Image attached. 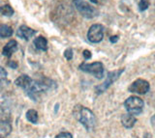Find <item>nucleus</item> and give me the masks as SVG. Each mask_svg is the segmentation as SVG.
I'll return each mask as SVG.
<instances>
[{
    "instance_id": "nucleus-1",
    "label": "nucleus",
    "mask_w": 155,
    "mask_h": 138,
    "mask_svg": "<svg viewBox=\"0 0 155 138\" xmlns=\"http://www.w3.org/2000/svg\"><path fill=\"white\" fill-rule=\"evenodd\" d=\"M74 116L82 126L85 127L87 131H92L96 125V118L94 113L89 108L82 105H77L74 108Z\"/></svg>"
},
{
    "instance_id": "nucleus-2",
    "label": "nucleus",
    "mask_w": 155,
    "mask_h": 138,
    "mask_svg": "<svg viewBox=\"0 0 155 138\" xmlns=\"http://www.w3.org/2000/svg\"><path fill=\"white\" fill-rule=\"evenodd\" d=\"M56 87L57 84L52 79L42 77L41 79L34 80L31 88L26 92V94L33 101H37V98L41 93H46L48 91H51V90H54Z\"/></svg>"
},
{
    "instance_id": "nucleus-3",
    "label": "nucleus",
    "mask_w": 155,
    "mask_h": 138,
    "mask_svg": "<svg viewBox=\"0 0 155 138\" xmlns=\"http://www.w3.org/2000/svg\"><path fill=\"white\" fill-rule=\"evenodd\" d=\"M124 107L129 114H132L134 116L140 115L143 110L144 102L137 96H131L124 102Z\"/></svg>"
},
{
    "instance_id": "nucleus-4",
    "label": "nucleus",
    "mask_w": 155,
    "mask_h": 138,
    "mask_svg": "<svg viewBox=\"0 0 155 138\" xmlns=\"http://www.w3.org/2000/svg\"><path fill=\"white\" fill-rule=\"evenodd\" d=\"M81 71L94 75L96 78L102 79L104 77V65L101 62H93V63H81L79 67Z\"/></svg>"
},
{
    "instance_id": "nucleus-5",
    "label": "nucleus",
    "mask_w": 155,
    "mask_h": 138,
    "mask_svg": "<svg viewBox=\"0 0 155 138\" xmlns=\"http://www.w3.org/2000/svg\"><path fill=\"white\" fill-rule=\"evenodd\" d=\"M77 10L79 11L81 15L85 18H93L98 16V11L91 6L89 3H87L84 0H74L73 1Z\"/></svg>"
},
{
    "instance_id": "nucleus-6",
    "label": "nucleus",
    "mask_w": 155,
    "mask_h": 138,
    "mask_svg": "<svg viewBox=\"0 0 155 138\" xmlns=\"http://www.w3.org/2000/svg\"><path fill=\"white\" fill-rule=\"evenodd\" d=\"M123 72H124V69H119V70L114 71V72H110L108 74V75H107L105 81L102 84H100V85H98V86L95 87V93L97 95H100L102 93H104L111 84L119 78V77L122 74Z\"/></svg>"
},
{
    "instance_id": "nucleus-7",
    "label": "nucleus",
    "mask_w": 155,
    "mask_h": 138,
    "mask_svg": "<svg viewBox=\"0 0 155 138\" xmlns=\"http://www.w3.org/2000/svg\"><path fill=\"white\" fill-rule=\"evenodd\" d=\"M105 28L102 24H93L91 25L88 32H87V39L90 42L98 44L104 38Z\"/></svg>"
},
{
    "instance_id": "nucleus-8",
    "label": "nucleus",
    "mask_w": 155,
    "mask_h": 138,
    "mask_svg": "<svg viewBox=\"0 0 155 138\" xmlns=\"http://www.w3.org/2000/svg\"><path fill=\"white\" fill-rule=\"evenodd\" d=\"M149 83L148 81L144 79H137L130 85L128 88V91L130 93H134V94H138V95H144L149 91Z\"/></svg>"
},
{
    "instance_id": "nucleus-9",
    "label": "nucleus",
    "mask_w": 155,
    "mask_h": 138,
    "mask_svg": "<svg viewBox=\"0 0 155 138\" xmlns=\"http://www.w3.org/2000/svg\"><path fill=\"white\" fill-rule=\"evenodd\" d=\"M33 82H34V80L30 77H28L27 74H22L15 80V84H16L17 86L22 88L25 92H27L28 90L31 88Z\"/></svg>"
},
{
    "instance_id": "nucleus-10",
    "label": "nucleus",
    "mask_w": 155,
    "mask_h": 138,
    "mask_svg": "<svg viewBox=\"0 0 155 138\" xmlns=\"http://www.w3.org/2000/svg\"><path fill=\"white\" fill-rule=\"evenodd\" d=\"M35 34H36L35 30H33L32 28L28 27L27 25H24V24L19 26L17 31V37L21 38L22 40H25V41H28Z\"/></svg>"
},
{
    "instance_id": "nucleus-11",
    "label": "nucleus",
    "mask_w": 155,
    "mask_h": 138,
    "mask_svg": "<svg viewBox=\"0 0 155 138\" xmlns=\"http://www.w3.org/2000/svg\"><path fill=\"white\" fill-rule=\"evenodd\" d=\"M18 50V42L16 40H11L10 42H8L6 45L3 47V50H2V54L5 57H10L12 56V54L14 52H16Z\"/></svg>"
},
{
    "instance_id": "nucleus-12",
    "label": "nucleus",
    "mask_w": 155,
    "mask_h": 138,
    "mask_svg": "<svg viewBox=\"0 0 155 138\" xmlns=\"http://www.w3.org/2000/svg\"><path fill=\"white\" fill-rule=\"evenodd\" d=\"M136 122H137V118H136L134 115H132V114H124V115H122V117H121V124L123 125L124 127L126 128H132L134 126Z\"/></svg>"
},
{
    "instance_id": "nucleus-13",
    "label": "nucleus",
    "mask_w": 155,
    "mask_h": 138,
    "mask_svg": "<svg viewBox=\"0 0 155 138\" xmlns=\"http://www.w3.org/2000/svg\"><path fill=\"white\" fill-rule=\"evenodd\" d=\"M12 131V126L8 121L0 122V138H6Z\"/></svg>"
},
{
    "instance_id": "nucleus-14",
    "label": "nucleus",
    "mask_w": 155,
    "mask_h": 138,
    "mask_svg": "<svg viewBox=\"0 0 155 138\" xmlns=\"http://www.w3.org/2000/svg\"><path fill=\"white\" fill-rule=\"evenodd\" d=\"M33 44L38 50H41V51L48 50V40L45 37H43V36L37 37L36 39L34 40Z\"/></svg>"
},
{
    "instance_id": "nucleus-15",
    "label": "nucleus",
    "mask_w": 155,
    "mask_h": 138,
    "mask_svg": "<svg viewBox=\"0 0 155 138\" xmlns=\"http://www.w3.org/2000/svg\"><path fill=\"white\" fill-rule=\"evenodd\" d=\"M13 28L6 24H0V37L1 38H9L13 35Z\"/></svg>"
},
{
    "instance_id": "nucleus-16",
    "label": "nucleus",
    "mask_w": 155,
    "mask_h": 138,
    "mask_svg": "<svg viewBox=\"0 0 155 138\" xmlns=\"http://www.w3.org/2000/svg\"><path fill=\"white\" fill-rule=\"evenodd\" d=\"M26 119L32 124H37L38 123V112L35 109H29L26 112Z\"/></svg>"
},
{
    "instance_id": "nucleus-17",
    "label": "nucleus",
    "mask_w": 155,
    "mask_h": 138,
    "mask_svg": "<svg viewBox=\"0 0 155 138\" xmlns=\"http://www.w3.org/2000/svg\"><path fill=\"white\" fill-rule=\"evenodd\" d=\"M14 9L11 7V5H9V4H5V5L0 7V14H1L2 16H5V17H12L14 15Z\"/></svg>"
},
{
    "instance_id": "nucleus-18",
    "label": "nucleus",
    "mask_w": 155,
    "mask_h": 138,
    "mask_svg": "<svg viewBox=\"0 0 155 138\" xmlns=\"http://www.w3.org/2000/svg\"><path fill=\"white\" fill-rule=\"evenodd\" d=\"M149 7V1L148 0H140L139 2V10L140 12L145 11Z\"/></svg>"
},
{
    "instance_id": "nucleus-19",
    "label": "nucleus",
    "mask_w": 155,
    "mask_h": 138,
    "mask_svg": "<svg viewBox=\"0 0 155 138\" xmlns=\"http://www.w3.org/2000/svg\"><path fill=\"white\" fill-rule=\"evenodd\" d=\"M64 57L68 61L72 60V58H73V50H72V49H67L64 51Z\"/></svg>"
},
{
    "instance_id": "nucleus-20",
    "label": "nucleus",
    "mask_w": 155,
    "mask_h": 138,
    "mask_svg": "<svg viewBox=\"0 0 155 138\" xmlns=\"http://www.w3.org/2000/svg\"><path fill=\"white\" fill-rule=\"evenodd\" d=\"M7 75H8V74L6 72V70H5L4 68H2V67L0 66V81H1V80H5V79H6Z\"/></svg>"
},
{
    "instance_id": "nucleus-21",
    "label": "nucleus",
    "mask_w": 155,
    "mask_h": 138,
    "mask_svg": "<svg viewBox=\"0 0 155 138\" xmlns=\"http://www.w3.org/2000/svg\"><path fill=\"white\" fill-rule=\"evenodd\" d=\"M55 138H73V135L70 132H60L55 136Z\"/></svg>"
},
{
    "instance_id": "nucleus-22",
    "label": "nucleus",
    "mask_w": 155,
    "mask_h": 138,
    "mask_svg": "<svg viewBox=\"0 0 155 138\" xmlns=\"http://www.w3.org/2000/svg\"><path fill=\"white\" fill-rule=\"evenodd\" d=\"M82 55H84V59L85 60H88V59H90L91 58V52L89 51V50H87V49H85V50H84V52H82Z\"/></svg>"
},
{
    "instance_id": "nucleus-23",
    "label": "nucleus",
    "mask_w": 155,
    "mask_h": 138,
    "mask_svg": "<svg viewBox=\"0 0 155 138\" xmlns=\"http://www.w3.org/2000/svg\"><path fill=\"white\" fill-rule=\"evenodd\" d=\"M8 66L12 69H17L18 68V63L16 61H10L8 63Z\"/></svg>"
},
{
    "instance_id": "nucleus-24",
    "label": "nucleus",
    "mask_w": 155,
    "mask_h": 138,
    "mask_svg": "<svg viewBox=\"0 0 155 138\" xmlns=\"http://www.w3.org/2000/svg\"><path fill=\"white\" fill-rule=\"evenodd\" d=\"M118 36L117 35H114V36H111L110 38V42H113V44H114V42H116L118 41Z\"/></svg>"
},
{
    "instance_id": "nucleus-25",
    "label": "nucleus",
    "mask_w": 155,
    "mask_h": 138,
    "mask_svg": "<svg viewBox=\"0 0 155 138\" xmlns=\"http://www.w3.org/2000/svg\"><path fill=\"white\" fill-rule=\"evenodd\" d=\"M150 122H151V125L155 127V114L151 117V119H150Z\"/></svg>"
},
{
    "instance_id": "nucleus-26",
    "label": "nucleus",
    "mask_w": 155,
    "mask_h": 138,
    "mask_svg": "<svg viewBox=\"0 0 155 138\" xmlns=\"http://www.w3.org/2000/svg\"><path fill=\"white\" fill-rule=\"evenodd\" d=\"M90 2L94 3V4H97V3H98V0H90Z\"/></svg>"
}]
</instances>
